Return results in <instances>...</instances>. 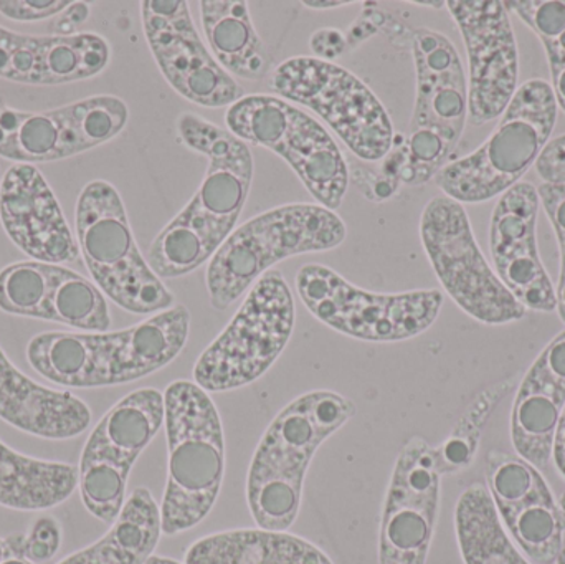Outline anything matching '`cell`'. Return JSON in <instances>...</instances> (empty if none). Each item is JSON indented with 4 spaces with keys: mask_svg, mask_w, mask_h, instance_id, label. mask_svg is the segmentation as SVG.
Returning <instances> with one entry per match:
<instances>
[{
    "mask_svg": "<svg viewBox=\"0 0 565 564\" xmlns=\"http://www.w3.org/2000/svg\"><path fill=\"white\" fill-rule=\"evenodd\" d=\"M178 135L209 159L194 198L161 228L148 251V264L161 280L185 277L211 262L237 228L254 181V155L227 128L182 113Z\"/></svg>",
    "mask_w": 565,
    "mask_h": 564,
    "instance_id": "obj_1",
    "label": "cell"
},
{
    "mask_svg": "<svg viewBox=\"0 0 565 564\" xmlns=\"http://www.w3.org/2000/svg\"><path fill=\"white\" fill-rule=\"evenodd\" d=\"M358 414L354 401L334 391H311L286 404L252 457L247 502L258 529L286 532L299 515L312 457Z\"/></svg>",
    "mask_w": 565,
    "mask_h": 564,
    "instance_id": "obj_2",
    "label": "cell"
},
{
    "mask_svg": "<svg viewBox=\"0 0 565 564\" xmlns=\"http://www.w3.org/2000/svg\"><path fill=\"white\" fill-rule=\"evenodd\" d=\"M168 483L161 506L162 533L188 532L207 519L225 476L221 414L207 391L179 380L164 391Z\"/></svg>",
    "mask_w": 565,
    "mask_h": 564,
    "instance_id": "obj_3",
    "label": "cell"
},
{
    "mask_svg": "<svg viewBox=\"0 0 565 564\" xmlns=\"http://www.w3.org/2000/svg\"><path fill=\"white\" fill-rule=\"evenodd\" d=\"M415 65V105L402 141V184L424 185L448 164L468 121V79L451 40L437 30L402 33ZM398 35V36H402Z\"/></svg>",
    "mask_w": 565,
    "mask_h": 564,
    "instance_id": "obj_4",
    "label": "cell"
},
{
    "mask_svg": "<svg viewBox=\"0 0 565 564\" xmlns=\"http://www.w3.org/2000/svg\"><path fill=\"white\" fill-rule=\"evenodd\" d=\"M345 237L344 221L319 204L278 205L248 219L209 262L205 285L212 308H231L278 262L332 251Z\"/></svg>",
    "mask_w": 565,
    "mask_h": 564,
    "instance_id": "obj_5",
    "label": "cell"
},
{
    "mask_svg": "<svg viewBox=\"0 0 565 564\" xmlns=\"http://www.w3.org/2000/svg\"><path fill=\"white\" fill-rule=\"evenodd\" d=\"M557 102L546 79L518 86L490 138L471 155L448 162L435 184L460 204L500 198L536 166L557 123Z\"/></svg>",
    "mask_w": 565,
    "mask_h": 564,
    "instance_id": "obj_6",
    "label": "cell"
},
{
    "mask_svg": "<svg viewBox=\"0 0 565 564\" xmlns=\"http://www.w3.org/2000/svg\"><path fill=\"white\" fill-rule=\"evenodd\" d=\"M76 242L96 287L122 310L151 315L175 298L139 251L118 189L96 179L76 201Z\"/></svg>",
    "mask_w": 565,
    "mask_h": 564,
    "instance_id": "obj_7",
    "label": "cell"
},
{
    "mask_svg": "<svg viewBox=\"0 0 565 564\" xmlns=\"http://www.w3.org/2000/svg\"><path fill=\"white\" fill-rule=\"evenodd\" d=\"M232 135L270 149L288 162L322 207L338 211L349 189V166L328 129L277 95H244L225 113Z\"/></svg>",
    "mask_w": 565,
    "mask_h": 564,
    "instance_id": "obj_8",
    "label": "cell"
},
{
    "mask_svg": "<svg viewBox=\"0 0 565 564\" xmlns=\"http://www.w3.org/2000/svg\"><path fill=\"white\" fill-rule=\"evenodd\" d=\"M295 320L288 281L278 270L267 272L195 361L194 383L207 393H227L260 380L285 351Z\"/></svg>",
    "mask_w": 565,
    "mask_h": 564,
    "instance_id": "obj_9",
    "label": "cell"
},
{
    "mask_svg": "<svg viewBox=\"0 0 565 564\" xmlns=\"http://www.w3.org/2000/svg\"><path fill=\"white\" fill-rule=\"evenodd\" d=\"M275 95L311 109L362 161L385 159L394 148L391 116L375 93L338 63L292 56L270 75Z\"/></svg>",
    "mask_w": 565,
    "mask_h": 564,
    "instance_id": "obj_10",
    "label": "cell"
},
{
    "mask_svg": "<svg viewBox=\"0 0 565 564\" xmlns=\"http://www.w3.org/2000/svg\"><path fill=\"white\" fill-rule=\"evenodd\" d=\"M296 291L316 320L345 337L371 343H398L420 337L434 327L444 307V294L435 288L374 294L321 264L299 268Z\"/></svg>",
    "mask_w": 565,
    "mask_h": 564,
    "instance_id": "obj_11",
    "label": "cell"
},
{
    "mask_svg": "<svg viewBox=\"0 0 565 564\" xmlns=\"http://www.w3.org/2000/svg\"><path fill=\"white\" fill-rule=\"evenodd\" d=\"M420 238L441 287L468 317L490 327L526 317L488 264L463 204L444 194L430 199L422 212Z\"/></svg>",
    "mask_w": 565,
    "mask_h": 564,
    "instance_id": "obj_12",
    "label": "cell"
},
{
    "mask_svg": "<svg viewBox=\"0 0 565 564\" xmlns=\"http://www.w3.org/2000/svg\"><path fill=\"white\" fill-rule=\"evenodd\" d=\"M164 426V394L132 391L115 404L89 434L78 466L83 506L113 525L126 503L129 473Z\"/></svg>",
    "mask_w": 565,
    "mask_h": 564,
    "instance_id": "obj_13",
    "label": "cell"
},
{
    "mask_svg": "<svg viewBox=\"0 0 565 564\" xmlns=\"http://www.w3.org/2000/svg\"><path fill=\"white\" fill-rule=\"evenodd\" d=\"M441 472L435 447L411 437L398 453L379 529V564H427L438 510Z\"/></svg>",
    "mask_w": 565,
    "mask_h": 564,
    "instance_id": "obj_14",
    "label": "cell"
},
{
    "mask_svg": "<svg viewBox=\"0 0 565 564\" xmlns=\"http://www.w3.org/2000/svg\"><path fill=\"white\" fill-rule=\"evenodd\" d=\"M142 30L162 76L182 98L204 108H231L244 96L199 35L184 0L141 2Z\"/></svg>",
    "mask_w": 565,
    "mask_h": 564,
    "instance_id": "obj_15",
    "label": "cell"
},
{
    "mask_svg": "<svg viewBox=\"0 0 565 564\" xmlns=\"http://www.w3.org/2000/svg\"><path fill=\"white\" fill-rule=\"evenodd\" d=\"M468 53V121L483 126L500 118L518 92L520 53L507 2L450 0Z\"/></svg>",
    "mask_w": 565,
    "mask_h": 564,
    "instance_id": "obj_16",
    "label": "cell"
},
{
    "mask_svg": "<svg viewBox=\"0 0 565 564\" xmlns=\"http://www.w3.org/2000/svg\"><path fill=\"white\" fill-rule=\"evenodd\" d=\"M487 480L501 522L531 560L553 564L564 550L565 519L543 473L518 454L491 450Z\"/></svg>",
    "mask_w": 565,
    "mask_h": 564,
    "instance_id": "obj_17",
    "label": "cell"
},
{
    "mask_svg": "<svg viewBox=\"0 0 565 564\" xmlns=\"http://www.w3.org/2000/svg\"><path fill=\"white\" fill-rule=\"evenodd\" d=\"M540 192L531 182H518L494 205L490 251L494 272L526 310L553 313L556 290L537 247Z\"/></svg>",
    "mask_w": 565,
    "mask_h": 564,
    "instance_id": "obj_18",
    "label": "cell"
},
{
    "mask_svg": "<svg viewBox=\"0 0 565 564\" xmlns=\"http://www.w3.org/2000/svg\"><path fill=\"white\" fill-rule=\"evenodd\" d=\"M0 221L10 241L33 260L73 264L79 247L42 172L15 164L0 182Z\"/></svg>",
    "mask_w": 565,
    "mask_h": 564,
    "instance_id": "obj_19",
    "label": "cell"
},
{
    "mask_svg": "<svg viewBox=\"0 0 565 564\" xmlns=\"http://www.w3.org/2000/svg\"><path fill=\"white\" fill-rule=\"evenodd\" d=\"M189 331L191 311L174 305L126 330L95 333L93 387L132 383L162 370L182 353Z\"/></svg>",
    "mask_w": 565,
    "mask_h": 564,
    "instance_id": "obj_20",
    "label": "cell"
},
{
    "mask_svg": "<svg viewBox=\"0 0 565 564\" xmlns=\"http://www.w3.org/2000/svg\"><path fill=\"white\" fill-rule=\"evenodd\" d=\"M564 409L565 330L541 351L518 387L510 423L518 456L540 470L550 467Z\"/></svg>",
    "mask_w": 565,
    "mask_h": 564,
    "instance_id": "obj_21",
    "label": "cell"
},
{
    "mask_svg": "<svg viewBox=\"0 0 565 564\" xmlns=\"http://www.w3.org/2000/svg\"><path fill=\"white\" fill-rule=\"evenodd\" d=\"M0 419L32 436L65 440L88 429L92 411L75 394L30 380L0 348Z\"/></svg>",
    "mask_w": 565,
    "mask_h": 564,
    "instance_id": "obj_22",
    "label": "cell"
},
{
    "mask_svg": "<svg viewBox=\"0 0 565 564\" xmlns=\"http://www.w3.org/2000/svg\"><path fill=\"white\" fill-rule=\"evenodd\" d=\"M93 149L79 103L46 111H19L0 98V156L17 164L60 161Z\"/></svg>",
    "mask_w": 565,
    "mask_h": 564,
    "instance_id": "obj_23",
    "label": "cell"
},
{
    "mask_svg": "<svg viewBox=\"0 0 565 564\" xmlns=\"http://www.w3.org/2000/svg\"><path fill=\"white\" fill-rule=\"evenodd\" d=\"M201 22L209 50L222 68L245 82L271 75L274 56L258 35L245 0H202Z\"/></svg>",
    "mask_w": 565,
    "mask_h": 564,
    "instance_id": "obj_24",
    "label": "cell"
},
{
    "mask_svg": "<svg viewBox=\"0 0 565 564\" xmlns=\"http://www.w3.org/2000/svg\"><path fill=\"white\" fill-rule=\"evenodd\" d=\"M184 564H332L301 536L264 529L231 530L198 540Z\"/></svg>",
    "mask_w": 565,
    "mask_h": 564,
    "instance_id": "obj_25",
    "label": "cell"
},
{
    "mask_svg": "<svg viewBox=\"0 0 565 564\" xmlns=\"http://www.w3.org/2000/svg\"><path fill=\"white\" fill-rule=\"evenodd\" d=\"M161 535V507L148 489L139 487L103 539L56 564H146Z\"/></svg>",
    "mask_w": 565,
    "mask_h": 564,
    "instance_id": "obj_26",
    "label": "cell"
},
{
    "mask_svg": "<svg viewBox=\"0 0 565 564\" xmlns=\"http://www.w3.org/2000/svg\"><path fill=\"white\" fill-rule=\"evenodd\" d=\"M78 480V467L23 456L0 440V506L6 509H53L73 496Z\"/></svg>",
    "mask_w": 565,
    "mask_h": 564,
    "instance_id": "obj_27",
    "label": "cell"
},
{
    "mask_svg": "<svg viewBox=\"0 0 565 564\" xmlns=\"http://www.w3.org/2000/svg\"><path fill=\"white\" fill-rule=\"evenodd\" d=\"M109 60L111 46L98 33L30 35V85H66L93 78Z\"/></svg>",
    "mask_w": 565,
    "mask_h": 564,
    "instance_id": "obj_28",
    "label": "cell"
},
{
    "mask_svg": "<svg viewBox=\"0 0 565 564\" xmlns=\"http://www.w3.org/2000/svg\"><path fill=\"white\" fill-rule=\"evenodd\" d=\"M455 532L465 564H531L511 542L483 483L468 487L458 499Z\"/></svg>",
    "mask_w": 565,
    "mask_h": 564,
    "instance_id": "obj_29",
    "label": "cell"
},
{
    "mask_svg": "<svg viewBox=\"0 0 565 564\" xmlns=\"http://www.w3.org/2000/svg\"><path fill=\"white\" fill-rule=\"evenodd\" d=\"M42 320L55 321L86 333H106L111 327L105 294L88 278L60 265H53Z\"/></svg>",
    "mask_w": 565,
    "mask_h": 564,
    "instance_id": "obj_30",
    "label": "cell"
},
{
    "mask_svg": "<svg viewBox=\"0 0 565 564\" xmlns=\"http://www.w3.org/2000/svg\"><path fill=\"white\" fill-rule=\"evenodd\" d=\"M30 366L65 387H93V333L46 331L36 334L26 347Z\"/></svg>",
    "mask_w": 565,
    "mask_h": 564,
    "instance_id": "obj_31",
    "label": "cell"
},
{
    "mask_svg": "<svg viewBox=\"0 0 565 564\" xmlns=\"http://www.w3.org/2000/svg\"><path fill=\"white\" fill-rule=\"evenodd\" d=\"M510 391L511 383H501L481 393L465 411L447 440L435 447L441 476H454L473 464L484 424L490 419L498 403L507 397Z\"/></svg>",
    "mask_w": 565,
    "mask_h": 564,
    "instance_id": "obj_32",
    "label": "cell"
},
{
    "mask_svg": "<svg viewBox=\"0 0 565 564\" xmlns=\"http://www.w3.org/2000/svg\"><path fill=\"white\" fill-rule=\"evenodd\" d=\"M507 7L543 42L557 108L565 113V0H513Z\"/></svg>",
    "mask_w": 565,
    "mask_h": 564,
    "instance_id": "obj_33",
    "label": "cell"
},
{
    "mask_svg": "<svg viewBox=\"0 0 565 564\" xmlns=\"http://www.w3.org/2000/svg\"><path fill=\"white\" fill-rule=\"evenodd\" d=\"M52 264L20 262L0 272V310L17 317L43 318L52 284Z\"/></svg>",
    "mask_w": 565,
    "mask_h": 564,
    "instance_id": "obj_34",
    "label": "cell"
},
{
    "mask_svg": "<svg viewBox=\"0 0 565 564\" xmlns=\"http://www.w3.org/2000/svg\"><path fill=\"white\" fill-rule=\"evenodd\" d=\"M537 192L559 242L561 275L556 297L557 313L565 324V184H541Z\"/></svg>",
    "mask_w": 565,
    "mask_h": 564,
    "instance_id": "obj_35",
    "label": "cell"
},
{
    "mask_svg": "<svg viewBox=\"0 0 565 564\" xmlns=\"http://www.w3.org/2000/svg\"><path fill=\"white\" fill-rule=\"evenodd\" d=\"M62 546V529L52 517H40L23 535V556L33 564L52 562Z\"/></svg>",
    "mask_w": 565,
    "mask_h": 564,
    "instance_id": "obj_36",
    "label": "cell"
},
{
    "mask_svg": "<svg viewBox=\"0 0 565 564\" xmlns=\"http://www.w3.org/2000/svg\"><path fill=\"white\" fill-rule=\"evenodd\" d=\"M68 0H0V13L17 22L53 19L70 6Z\"/></svg>",
    "mask_w": 565,
    "mask_h": 564,
    "instance_id": "obj_37",
    "label": "cell"
},
{
    "mask_svg": "<svg viewBox=\"0 0 565 564\" xmlns=\"http://www.w3.org/2000/svg\"><path fill=\"white\" fill-rule=\"evenodd\" d=\"M536 172L544 184H565V135L547 142L537 159Z\"/></svg>",
    "mask_w": 565,
    "mask_h": 564,
    "instance_id": "obj_38",
    "label": "cell"
},
{
    "mask_svg": "<svg viewBox=\"0 0 565 564\" xmlns=\"http://www.w3.org/2000/svg\"><path fill=\"white\" fill-rule=\"evenodd\" d=\"M315 58L332 62L349 49L348 35L338 29H319L309 39Z\"/></svg>",
    "mask_w": 565,
    "mask_h": 564,
    "instance_id": "obj_39",
    "label": "cell"
},
{
    "mask_svg": "<svg viewBox=\"0 0 565 564\" xmlns=\"http://www.w3.org/2000/svg\"><path fill=\"white\" fill-rule=\"evenodd\" d=\"M89 13H92V9H89L88 3L72 2L63 12L53 17L52 23H50V32H52V35L58 36L75 35V33H78L76 32L78 26L89 19Z\"/></svg>",
    "mask_w": 565,
    "mask_h": 564,
    "instance_id": "obj_40",
    "label": "cell"
},
{
    "mask_svg": "<svg viewBox=\"0 0 565 564\" xmlns=\"http://www.w3.org/2000/svg\"><path fill=\"white\" fill-rule=\"evenodd\" d=\"M6 540L7 552L0 564H33L23 556V535H13Z\"/></svg>",
    "mask_w": 565,
    "mask_h": 564,
    "instance_id": "obj_41",
    "label": "cell"
},
{
    "mask_svg": "<svg viewBox=\"0 0 565 564\" xmlns=\"http://www.w3.org/2000/svg\"><path fill=\"white\" fill-rule=\"evenodd\" d=\"M553 460L557 472L565 480V409L557 426L556 439H554Z\"/></svg>",
    "mask_w": 565,
    "mask_h": 564,
    "instance_id": "obj_42",
    "label": "cell"
},
{
    "mask_svg": "<svg viewBox=\"0 0 565 564\" xmlns=\"http://www.w3.org/2000/svg\"><path fill=\"white\" fill-rule=\"evenodd\" d=\"M302 6L308 7V9L312 10H329V9H339V7L352 6V2H319V0H305Z\"/></svg>",
    "mask_w": 565,
    "mask_h": 564,
    "instance_id": "obj_43",
    "label": "cell"
},
{
    "mask_svg": "<svg viewBox=\"0 0 565 564\" xmlns=\"http://www.w3.org/2000/svg\"><path fill=\"white\" fill-rule=\"evenodd\" d=\"M146 564H182V563L175 562V560H172V558H164V556L152 555L151 558H149L148 563H146Z\"/></svg>",
    "mask_w": 565,
    "mask_h": 564,
    "instance_id": "obj_44",
    "label": "cell"
},
{
    "mask_svg": "<svg viewBox=\"0 0 565 564\" xmlns=\"http://www.w3.org/2000/svg\"><path fill=\"white\" fill-rule=\"evenodd\" d=\"M415 6L422 7H434V9H441V7H447V2H420V0H415Z\"/></svg>",
    "mask_w": 565,
    "mask_h": 564,
    "instance_id": "obj_45",
    "label": "cell"
},
{
    "mask_svg": "<svg viewBox=\"0 0 565 564\" xmlns=\"http://www.w3.org/2000/svg\"><path fill=\"white\" fill-rule=\"evenodd\" d=\"M557 506H559L561 513H563L565 519V492L561 496L559 503H557Z\"/></svg>",
    "mask_w": 565,
    "mask_h": 564,
    "instance_id": "obj_46",
    "label": "cell"
},
{
    "mask_svg": "<svg viewBox=\"0 0 565 564\" xmlns=\"http://www.w3.org/2000/svg\"><path fill=\"white\" fill-rule=\"evenodd\" d=\"M556 564H565V549L561 552L559 558H557Z\"/></svg>",
    "mask_w": 565,
    "mask_h": 564,
    "instance_id": "obj_47",
    "label": "cell"
},
{
    "mask_svg": "<svg viewBox=\"0 0 565 564\" xmlns=\"http://www.w3.org/2000/svg\"><path fill=\"white\" fill-rule=\"evenodd\" d=\"M0 182H2V172H0Z\"/></svg>",
    "mask_w": 565,
    "mask_h": 564,
    "instance_id": "obj_48",
    "label": "cell"
}]
</instances>
